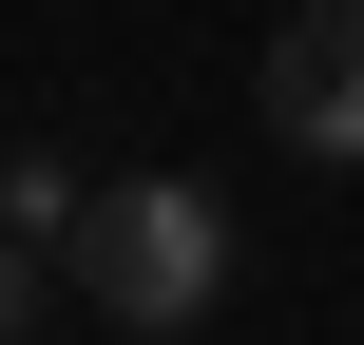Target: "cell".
<instances>
[{
	"label": "cell",
	"mask_w": 364,
	"mask_h": 345,
	"mask_svg": "<svg viewBox=\"0 0 364 345\" xmlns=\"http://www.w3.org/2000/svg\"><path fill=\"white\" fill-rule=\"evenodd\" d=\"M77 211H96V173H77L58 134H0V230H19V250H77Z\"/></svg>",
	"instance_id": "obj_3"
},
{
	"label": "cell",
	"mask_w": 364,
	"mask_h": 345,
	"mask_svg": "<svg viewBox=\"0 0 364 345\" xmlns=\"http://www.w3.org/2000/svg\"><path fill=\"white\" fill-rule=\"evenodd\" d=\"M250 96H269V134L307 173H364V0H288L269 58H250Z\"/></svg>",
	"instance_id": "obj_2"
},
{
	"label": "cell",
	"mask_w": 364,
	"mask_h": 345,
	"mask_svg": "<svg viewBox=\"0 0 364 345\" xmlns=\"http://www.w3.org/2000/svg\"><path fill=\"white\" fill-rule=\"evenodd\" d=\"M58 269H77L134 345H173V327H211V307H230V192H211V173H115V192L77 211V250H58Z\"/></svg>",
	"instance_id": "obj_1"
},
{
	"label": "cell",
	"mask_w": 364,
	"mask_h": 345,
	"mask_svg": "<svg viewBox=\"0 0 364 345\" xmlns=\"http://www.w3.org/2000/svg\"><path fill=\"white\" fill-rule=\"evenodd\" d=\"M58 288H77V269H58V250H19V230H0V345H38V307H58Z\"/></svg>",
	"instance_id": "obj_4"
}]
</instances>
